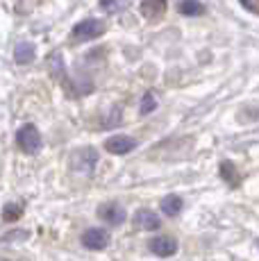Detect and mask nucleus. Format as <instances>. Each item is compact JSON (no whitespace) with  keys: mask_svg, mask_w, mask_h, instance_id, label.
<instances>
[{"mask_svg":"<svg viewBox=\"0 0 259 261\" xmlns=\"http://www.w3.org/2000/svg\"><path fill=\"white\" fill-rule=\"evenodd\" d=\"M105 34V21L100 18H84L73 25L71 30V39L77 43H87V41H93V39L102 37Z\"/></svg>","mask_w":259,"mask_h":261,"instance_id":"f257e3e1","label":"nucleus"},{"mask_svg":"<svg viewBox=\"0 0 259 261\" xmlns=\"http://www.w3.org/2000/svg\"><path fill=\"white\" fill-rule=\"evenodd\" d=\"M16 143H18V148H21L25 154H37L39 150H41V145H43L41 132H39L32 123L21 125V127H18V132H16Z\"/></svg>","mask_w":259,"mask_h":261,"instance_id":"f03ea898","label":"nucleus"},{"mask_svg":"<svg viewBox=\"0 0 259 261\" xmlns=\"http://www.w3.org/2000/svg\"><path fill=\"white\" fill-rule=\"evenodd\" d=\"M96 164H98L96 148H80L71 154V168L80 175H91Z\"/></svg>","mask_w":259,"mask_h":261,"instance_id":"7ed1b4c3","label":"nucleus"},{"mask_svg":"<svg viewBox=\"0 0 259 261\" xmlns=\"http://www.w3.org/2000/svg\"><path fill=\"white\" fill-rule=\"evenodd\" d=\"M148 250L162 259L173 257V254L177 252V241L173 237H155V239L148 241Z\"/></svg>","mask_w":259,"mask_h":261,"instance_id":"20e7f679","label":"nucleus"},{"mask_svg":"<svg viewBox=\"0 0 259 261\" xmlns=\"http://www.w3.org/2000/svg\"><path fill=\"white\" fill-rule=\"evenodd\" d=\"M98 216H100L107 225L118 227V225L125 220V209H123V204H118V202H105L98 207Z\"/></svg>","mask_w":259,"mask_h":261,"instance_id":"39448f33","label":"nucleus"},{"mask_svg":"<svg viewBox=\"0 0 259 261\" xmlns=\"http://www.w3.org/2000/svg\"><path fill=\"white\" fill-rule=\"evenodd\" d=\"M134 148H137V141L132 137H127V134H114V137H109L105 141V150L112 154H127Z\"/></svg>","mask_w":259,"mask_h":261,"instance_id":"423d86ee","label":"nucleus"},{"mask_svg":"<svg viewBox=\"0 0 259 261\" xmlns=\"http://www.w3.org/2000/svg\"><path fill=\"white\" fill-rule=\"evenodd\" d=\"M82 245L89 250H105L109 245V237L100 227H89L87 232L82 234Z\"/></svg>","mask_w":259,"mask_h":261,"instance_id":"0eeeda50","label":"nucleus"},{"mask_svg":"<svg viewBox=\"0 0 259 261\" xmlns=\"http://www.w3.org/2000/svg\"><path fill=\"white\" fill-rule=\"evenodd\" d=\"M166 7H168V0H141L139 12H141L143 18L155 21V18H162L166 14Z\"/></svg>","mask_w":259,"mask_h":261,"instance_id":"6e6552de","label":"nucleus"},{"mask_svg":"<svg viewBox=\"0 0 259 261\" xmlns=\"http://www.w3.org/2000/svg\"><path fill=\"white\" fill-rule=\"evenodd\" d=\"M134 227L146 229V232H155V229H159V216L148 212V209H139L134 214Z\"/></svg>","mask_w":259,"mask_h":261,"instance_id":"1a4fd4ad","label":"nucleus"},{"mask_svg":"<svg viewBox=\"0 0 259 261\" xmlns=\"http://www.w3.org/2000/svg\"><path fill=\"white\" fill-rule=\"evenodd\" d=\"M37 57V48L30 41H21L16 48H14V62L18 66H25V64H32V59Z\"/></svg>","mask_w":259,"mask_h":261,"instance_id":"9d476101","label":"nucleus"},{"mask_svg":"<svg viewBox=\"0 0 259 261\" xmlns=\"http://www.w3.org/2000/svg\"><path fill=\"white\" fill-rule=\"evenodd\" d=\"M177 9H180V14H184V16H202L205 14V5L200 0H180Z\"/></svg>","mask_w":259,"mask_h":261,"instance_id":"9b49d317","label":"nucleus"},{"mask_svg":"<svg viewBox=\"0 0 259 261\" xmlns=\"http://www.w3.org/2000/svg\"><path fill=\"white\" fill-rule=\"evenodd\" d=\"M159 209L166 216H177L182 209V198H177V195H166V198L162 200V204H159Z\"/></svg>","mask_w":259,"mask_h":261,"instance_id":"f8f14e48","label":"nucleus"},{"mask_svg":"<svg viewBox=\"0 0 259 261\" xmlns=\"http://www.w3.org/2000/svg\"><path fill=\"white\" fill-rule=\"evenodd\" d=\"M155 109H157V98H155V93H152V91L143 93L141 105H139V112H141V116H148V114H152Z\"/></svg>","mask_w":259,"mask_h":261,"instance_id":"ddd939ff","label":"nucleus"},{"mask_svg":"<svg viewBox=\"0 0 259 261\" xmlns=\"http://www.w3.org/2000/svg\"><path fill=\"white\" fill-rule=\"evenodd\" d=\"M221 177L225 179L227 184H234V187L239 184V173L232 162H221Z\"/></svg>","mask_w":259,"mask_h":261,"instance_id":"4468645a","label":"nucleus"},{"mask_svg":"<svg viewBox=\"0 0 259 261\" xmlns=\"http://www.w3.org/2000/svg\"><path fill=\"white\" fill-rule=\"evenodd\" d=\"M100 7L107 14H118L127 7V0H100Z\"/></svg>","mask_w":259,"mask_h":261,"instance_id":"2eb2a0df","label":"nucleus"},{"mask_svg":"<svg viewBox=\"0 0 259 261\" xmlns=\"http://www.w3.org/2000/svg\"><path fill=\"white\" fill-rule=\"evenodd\" d=\"M21 212H23L21 202H7L5 204V209H3V218L5 220H16L18 216H21Z\"/></svg>","mask_w":259,"mask_h":261,"instance_id":"dca6fc26","label":"nucleus"},{"mask_svg":"<svg viewBox=\"0 0 259 261\" xmlns=\"http://www.w3.org/2000/svg\"><path fill=\"white\" fill-rule=\"evenodd\" d=\"M241 5H243L246 9H250V12L259 14V5H257V0H241Z\"/></svg>","mask_w":259,"mask_h":261,"instance_id":"f3484780","label":"nucleus"},{"mask_svg":"<svg viewBox=\"0 0 259 261\" xmlns=\"http://www.w3.org/2000/svg\"><path fill=\"white\" fill-rule=\"evenodd\" d=\"M257 245H259V241H257Z\"/></svg>","mask_w":259,"mask_h":261,"instance_id":"a211bd4d","label":"nucleus"}]
</instances>
